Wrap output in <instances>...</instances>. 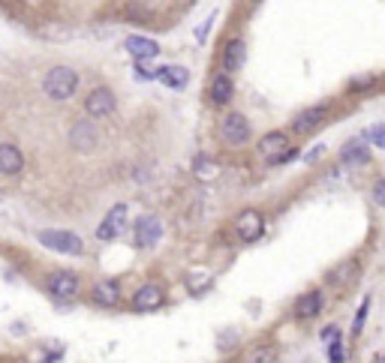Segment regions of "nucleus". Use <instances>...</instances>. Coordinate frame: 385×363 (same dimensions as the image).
<instances>
[{"label":"nucleus","instance_id":"obj_1","mask_svg":"<svg viewBox=\"0 0 385 363\" xmlns=\"http://www.w3.org/2000/svg\"><path fill=\"white\" fill-rule=\"evenodd\" d=\"M43 90L48 99L63 102V99H70L79 90V72L70 69V66H52L43 78Z\"/></svg>","mask_w":385,"mask_h":363},{"label":"nucleus","instance_id":"obj_2","mask_svg":"<svg viewBox=\"0 0 385 363\" xmlns=\"http://www.w3.org/2000/svg\"><path fill=\"white\" fill-rule=\"evenodd\" d=\"M39 243L48 246L52 252H63V255H81V250H85L81 237H76L72 231H57V228L39 231Z\"/></svg>","mask_w":385,"mask_h":363},{"label":"nucleus","instance_id":"obj_3","mask_svg":"<svg viewBox=\"0 0 385 363\" xmlns=\"http://www.w3.org/2000/svg\"><path fill=\"white\" fill-rule=\"evenodd\" d=\"M133 237H136V246H138V250H151V246H157L160 237H163L160 219L151 217V213L138 217V219L133 222Z\"/></svg>","mask_w":385,"mask_h":363},{"label":"nucleus","instance_id":"obj_4","mask_svg":"<svg viewBox=\"0 0 385 363\" xmlns=\"http://www.w3.org/2000/svg\"><path fill=\"white\" fill-rule=\"evenodd\" d=\"M235 231H238V237L244 243H253L262 237V231H265V219H262L259 210H241L238 219H235Z\"/></svg>","mask_w":385,"mask_h":363},{"label":"nucleus","instance_id":"obj_5","mask_svg":"<svg viewBox=\"0 0 385 363\" xmlns=\"http://www.w3.org/2000/svg\"><path fill=\"white\" fill-rule=\"evenodd\" d=\"M96 126L91 120H76L72 123V129H70V147L76 153H91L94 147H96Z\"/></svg>","mask_w":385,"mask_h":363},{"label":"nucleus","instance_id":"obj_6","mask_svg":"<svg viewBox=\"0 0 385 363\" xmlns=\"http://www.w3.org/2000/svg\"><path fill=\"white\" fill-rule=\"evenodd\" d=\"M250 135H253V129H250V120L244 118L241 111H232L226 118V123H223V138L232 147H241V144H247L250 142Z\"/></svg>","mask_w":385,"mask_h":363},{"label":"nucleus","instance_id":"obj_7","mask_svg":"<svg viewBox=\"0 0 385 363\" xmlns=\"http://www.w3.org/2000/svg\"><path fill=\"white\" fill-rule=\"evenodd\" d=\"M85 111H87V118H109V114H114V94L109 87L91 90L85 99Z\"/></svg>","mask_w":385,"mask_h":363},{"label":"nucleus","instance_id":"obj_8","mask_svg":"<svg viewBox=\"0 0 385 363\" xmlns=\"http://www.w3.org/2000/svg\"><path fill=\"white\" fill-rule=\"evenodd\" d=\"M124 222H127V204L121 201L105 213V219L100 222V228H96V237H100V241H114V237L124 231Z\"/></svg>","mask_w":385,"mask_h":363},{"label":"nucleus","instance_id":"obj_9","mask_svg":"<svg viewBox=\"0 0 385 363\" xmlns=\"http://www.w3.org/2000/svg\"><path fill=\"white\" fill-rule=\"evenodd\" d=\"M45 288H48L52 297H57V300H67V297H72L79 292V276L72 274V270H57V274L48 276Z\"/></svg>","mask_w":385,"mask_h":363},{"label":"nucleus","instance_id":"obj_10","mask_svg":"<svg viewBox=\"0 0 385 363\" xmlns=\"http://www.w3.org/2000/svg\"><path fill=\"white\" fill-rule=\"evenodd\" d=\"M21 168H24V153L12 142H3L0 144V175L12 177V175H19Z\"/></svg>","mask_w":385,"mask_h":363},{"label":"nucleus","instance_id":"obj_11","mask_svg":"<svg viewBox=\"0 0 385 363\" xmlns=\"http://www.w3.org/2000/svg\"><path fill=\"white\" fill-rule=\"evenodd\" d=\"M256 151H259V156L277 160V156H283L286 151H289V138H286V132H268V135L259 138Z\"/></svg>","mask_w":385,"mask_h":363},{"label":"nucleus","instance_id":"obj_12","mask_svg":"<svg viewBox=\"0 0 385 363\" xmlns=\"http://www.w3.org/2000/svg\"><path fill=\"white\" fill-rule=\"evenodd\" d=\"M325 114H329V105H313V109H304L298 114V118L292 120V129L295 132H310V129H316L319 123L325 120Z\"/></svg>","mask_w":385,"mask_h":363},{"label":"nucleus","instance_id":"obj_13","mask_svg":"<svg viewBox=\"0 0 385 363\" xmlns=\"http://www.w3.org/2000/svg\"><path fill=\"white\" fill-rule=\"evenodd\" d=\"M232 78L226 76V72H220V76H214V81H211V102L217 105V109H223V105L232 102Z\"/></svg>","mask_w":385,"mask_h":363},{"label":"nucleus","instance_id":"obj_14","mask_svg":"<svg viewBox=\"0 0 385 363\" xmlns=\"http://www.w3.org/2000/svg\"><path fill=\"white\" fill-rule=\"evenodd\" d=\"M154 78H160L163 85L171 90H181V87H187V81H190V72H187L184 66H160V69L154 72Z\"/></svg>","mask_w":385,"mask_h":363},{"label":"nucleus","instance_id":"obj_15","mask_svg":"<svg viewBox=\"0 0 385 363\" xmlns=\"http://www.w3.org/2000/svg\"><path fill=\"white\" fill-rule=\"evenodd\" d=\"M244 60H247V45H244V39H232V43L226 45L223 52V66H226V76L235 69H241Z\"/></svg>","mask_w":385,"mask_h":363},{"label":"nucleus","instance_id":"obj_16","mask_svg":"<svg viewBox=\"0 0 385 363\" xmlns=\"http://www.w3.org/2000/svg\"><path fill=\"white\" fill-rule=\"evenodd\" d=\"M133 303H136V309H157L160 303H163V288H160V285H154V283L142 285V288L136 292Z\"/></svg>","mask_w":385,"mask_h":363},{"label":"nucleus","instance_id":"obj_17","mask_svg":"<svg viewBox=\"0 0 385 363\" xmlns=\"http://www.w3.org/2000/svg\"><path fill=\"white\" fill-rule=\"evenodd\" d=\"M94 300L103 303V307H114L121 300V285L114 279H103V283L94 285Z\"/></svg>","mask_w":385,"mask_h":363},{"label":"nucleus","instance_id":"obj_18","mask_svg":"<svg viewBox=\"0 0 385 363\" xmlns=\"http://www.w3.org/2000/svg\"><path fill=\"white\" fill-rule=\"evenodd\" d=\"M127 52H133L136 57L147 60V57L160 54V45L154 43V39H147V36H127Z\"/></svg>","mask_w":385,"mask_h":363},{"label":"nucleus","instance_id":"obj_19","mask_svg":"<svg viewBox=\"0 0 385 363\" xmlns=\"http://www.w3.org/2000/svg\"><path fill=\"white\" fill-rule=\"evenodd\" d=\"M322 303H325V297H322V292H310V294H304L298 300V318H313V316H319V309H322Z\"/></svg>","mask_w":385,"mask_h":363},{"label":"nucleus","instance_id":"obj_20","mask_svg":"<svg viewBox=\"0 0 385 363\" xmlns=\"http://www.w3.org/2000/svg\"><path fill=\"white\" fill-rule=\"evenodd\" d=\"M367 156H371V151H367L362 142H349L346 147H343V162L346 165H364Z\"/></svg>","mask_w":385,"mask_h":363},{"label":"nucleus","instance_id":"obj_21","mask_svg":"<svg viewBox=\"0 0 385 363\" xmlns=\"http://www.w3.org/2000/svg\"><path fill=\"white\" fill-rule=\"evenodd\" d=\"M358 276V261H343L337 270L331 274V283L334 285H346V283H355Z\"/></svg>","mask_w":385,"mask_h":363},{"label":"nucleus","instance_id":"obj_22","mask_svg":"<svg viewBox=\"0 0 385 363\" xmlns=\"http://www.w3.org/2000/svg\"><path fill=\"white\" fill-rule=\"evenodd\" d=\"M277 358H280L277 345H259V349H253L250 363H277Z\"/></svg>","mask_w":385,"mask_h":363},{"label":"nucleus","instance_id":"obj_23","mask_svg":"<svg viewBox=\"0 0 385 363\" xmlns=\"http://www.w3.org/2000/svg\"><path fill=\"white\" fill-rule=\"evenodd\" d=\"M364 142H371L373 147L385 151V126H382V123H376V126H371V129L364 132Z\"/></svg>","mask_w":385,"mask_h":363},{"label":"nucleus","instance_id":"obj_24","mask_svg":"<svg viewBox=\"0 0 385 363\" xmlns=\"http://www.w3.org/2000/svg\"><path fill=\"white\" fill-rule=\"evenodd\" d=\"M367 309H371V297H364V300H362V307H358L355 324H352V330H355V333H362V327H364V318H367Z\"/></svg>","mask_w":385,"mask_h":363},{"label":"nucleus","instance_id":"obj_25","mask_svg":"<svg viewBox=\"0 0 385 363\" xmlns=\"http://www.w3.org/2000/svg\"><path fill=\"white\" fill-rule=\"evenodd\" d=\"M373 201L385 208V177H379V180L373 184Z\"/></svg>","mask_w":385,"mask_h":363},{"label":"nucleus","instance_id":"obj_26","mask_svg":"<svg viewBox=\"0 0 385 363\" xmlns=\"http://www.w3.org/2000/svg\"><path fill=\"white\" fill-rule=\"evenodd\" d=\"M329 351H331V363H343V360H346V351H343V345H340L337 340L331 342V349H329Z\"/></svg>","mask_w":385,"mask_h":363},{"label":"nucleus","instance_id":"obj_27","mask_svg":"<svg viewBox=\"0 0 385 363\" xmlns=\"http://www.w3.org/2000/svg\"><path fill=\"white\" fill-rule=\"evenodd\" d=\"M193 168H196V175H211V171H214V165H211L208 160H196Z\"/></svg>","mask_w":385,"mask_h":363},{"label":"nucleus","instance_id":"obj_28","mask_svg":"<svg viewBox=\"0 0 385 363\" xmlns=\"http://www.w3.org/2000/svg\"><path fill=\"white\" fill-rule=\"evenodd\" d=\"M322 153H325V144H316L313 151H310V153L304 156V160H307V162H316V160H319V156H322Z\"/></svg>","mask_w":385,"mask_h":363},{"label":"nucleus","instance_id":"obj_29","mask_svg":"<svg viewBox=\"0 0 385 363\" xmlns=\"http://www.w3.org/2000/svg\"><path fill=\"white\" fill-rule=\"evenodd\" d=\"M322 340H337V327H329V330H322Z\"/></svg>","mask_w":385,"mask_h":363}]
</instances>
